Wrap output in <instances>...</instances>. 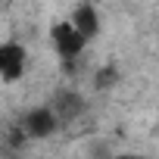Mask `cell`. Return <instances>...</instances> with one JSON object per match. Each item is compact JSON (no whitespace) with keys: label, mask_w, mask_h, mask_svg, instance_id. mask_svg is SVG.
<instances>
[{"label":"cell","mask_w":159,"mask_h":159,"mask_svg":"<svg viewBox=\"0 0 159 159\" xmlns=\"http://www.w3.org/2000/svg\"><path fill=\"white\" fill-rule=\"evenodd\" d=\"M50 44H53V50H56V56L62 59V62H75L78 56L84 53V34L78 31L69 19H62V22H53V28H50Z\"/></svg>","instance_id":"obj_1"},{"label":"cell","mask_w":159,"mask_h":159,"mask_svg":"<svg viewBox=\"0 0 159 159\" xmlns=\"http://www.w3.org/2000/svg\"><path fill=\"white\" fill-rule=\"evenodd\" d=\"M28 66V50L16 41L0 44V81H19Z\"/></svg>","instance_id":"obj_2"},{"label":"cell","mask_w":159,"mask_h":159,"mask_svg":"<svg viewBox=\"0 0 159 159\" xmlns=\"http://www.w3.org/2000/svg\"><path fill=\"white\" fill-rule=\"evenodd\" d=\"M59 125H62V122H59V116L53 112V106H38V109H31V112L22 119V131H25L28 137H50V134H56Z\"/></svg>","instance_id":"obj_3"},{"label":"cell","mask_w":159,"mask_h":159,"mask_svg":"<svg viewBox=\"0 0 159 159\" xmlns=\"http://www.w3.org/2000/svg\"><path fill=\"white\" fill-rule=\"evenodd\" d=\"M69 22L84 34V41H91V38L100 34V10H97L94 3H78V7L72 10Z\"/></svg>","instance_id":"obj_4"},{"label":"cell","mask_w":159,"mask_h":159,"mask_svg":"<svg viewBox=\"0 0 159 159\" xmlns=\"http://www.w3.org/2000/svg\"><path fill=\"white\" fill-rule=\"evenodd\" d=\"M53 112L59 116V122H72L75 116L84 112V100L78 97V94H62V97L53 103Z\"/></svg>","instance_id":"obj_5"},{"label":"cell","mask_w":159,"mask_h":159,"mask_svg":"<svg viewBox=\"0 0 159 159\" xmlns=\"http://www.w3.org/2000/svg\"><path fill=\"white\" fill-rule=\"evenodd\" d=\"M116 78H119L116 66H103V69L97 72V78H94V84H97V88H109V84H116Z\"/></svg>","instance_id":"obj_6"}]
</instances>
